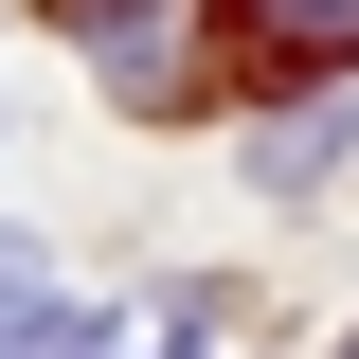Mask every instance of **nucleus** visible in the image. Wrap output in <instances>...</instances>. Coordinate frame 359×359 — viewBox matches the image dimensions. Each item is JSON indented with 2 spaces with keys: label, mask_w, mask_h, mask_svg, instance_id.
Segmentation results:
<instances>
[{
  "label": "nucleus",
  "mask_w": 359,
  "mask_h": 359,
  "mask_svg": "<svg viewBox=\"0 0 359 359\" xmlns=\"http://www.w3.org/2000/svg\"><path fill=\"white\" fill-rule=\"evenodd\" d=\"M0 359H108V323H90V306H54V287H36V306H0Z\"/></svg>",
  "instance_id": "7ed1b4c3"
},
{
  "label": "nucleus",
  "mask_w": 359,
  "mask_h": 359,
  "mask_svg": "<svg viewBox=\"0 0 359 359\" xmlns=\"http://www.w3.org/2000/svg\"><path fill=\"white\" fill-rule=\"evenodd\" d=\"M341 359H359V341H341Z\"/></svg>",
  "instance_id": "423d86ee"
},
{
  "label": "nucleus",
  "mask_w": 359,
  "mask_h": 359,
  "mask_svg": "<svg viewBox=\"0 0 359 359\" xmlns=\"http://www.w3.org/2000/svg\"><path fill=\"white\" fill-rule=\"evenodd\" d=\"M323 162H341V126H323V108H306V126H269V144H252V180H269V198H306Z\"/></svg>",
  "instance_id": "20e7f679"
},
{
  "label": "nucleus",
  "mask_w": 359,
  "mask_h": 359,
  "mask_svg": "<svg viewBox=\"0 0 359 359\" xmlns=\"http://www.w3.org/2000/svg\"><path fill=\"white\" fill-rule=\"evenodd\" d=\"M233 54H252V72H341L359 0H233Z\"/></svg>",
  "instance_id": "f257e3e1"
},
{
  "label": "nucleus",
  "mask_w": 359,
  "mask_h": 359,
  "mask_svg": "<svg viewBox=\"0 0 359 359\" xmlns=\"http://www.w3.org/2000/svg\"><path fill=\"white\" fill-rule=\"evenodd\" d=\"M108 359H198V287H162V306H144V323H126Z\"/></svg>",
  "instance_id": "39448f33"
},
{
  "label": "nucleus",
  "mask_w": 359,
  "mask_h": 359,
  "mask_svg": "<svg viewBox=\"0 0 359 359\" xmlns=\"http://www.w3.org/2000/svg\"><path fill=\"white\" fill-rule=\"evenodd\" d=\"M72 18H90V54H108L126 90H162V0H72Z\"/></svg>",
  "instance_id": "f03ea898"
}]
</instances>
